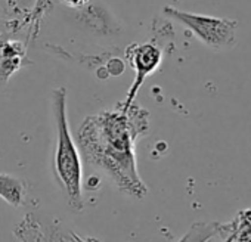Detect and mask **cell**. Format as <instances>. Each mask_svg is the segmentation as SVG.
I'll list each match as a JSON object with an SVG mask.
<instances>
[{
  "label": "cell",
  "instance_id": "7a4b0ae2",
  "mask_svg": "<svg viewBox=\"0 0 251 242\" xmlns=\"http://www.w3.org/2000/svg\"><path fill=\"white\" fill-rule=\"evenodd\" d=\"M50 108L55 121V145L52 151V173L74 211L84 207L83 158L71 135L67 114V89L56 87L50 95Z\"/></svg>",
  "mask_w": 251,
  "mask_h": 242
},
{
  "label": "cell",
  "instance_id": "3957f363",
  "mask_svg": "<svg viewBox=\"0 0 251 242\" xmlns=\"http://www.w3.org/2000/svg\"><path fill=\"white\" fill-rule=\"evenodd\" d=\"M164 15L179 21L191 33H194L201 43L211 49L229 48L236 42L238 23L235 20L192 14L172 6L164 8Z\"/></svg>",
  "mask_w": 251,
  "mask_h": 242
},
{
  "label": "cell",
  "instance_id": "277c9868",
  "mask_svg": "<svg viewBox=\"0 0 251 242\" xmlns=\"http://www.w3.org/2000/svg\"><path fill=\"white\" fill-rule=\"evenodd\" d=\"M163 49L155 42H145V43H133L126 49V58L130 67L135 71V81L130 84V89L126 96V100L120 105L127 109L135 102V97L139 93V89L145 83V80L158 70L163 62Z\"/></svg>",
  "mask_w": 251,
  "mask_h": 242
},
{
  "label": "cell",
  "instance_id": "5b68a950",
  "mask_svg": "<svg viewBox=\"0 0 251 242\" xmlns=\"http://www.w3.org/2000/svg\"><path fill=\"white\" fill-rule=\"evenodd\" d=\"M27 43L0 37V80L6 81L27 61Z\"/></svg>",
  "mask_w": 251,
  "mask_h": 242
},
{
  "label": "cell",
  "instance_id": "8992f818",
  "mask_svg": "<svg viewBox=\"0 0 251 242\" xmlns=\"http://www.w3.org/2000/svg\"><path fill=\"white\" fill-rule=\"evenodd\" d=\"M27 195V186L24 180L14 174L0 173V198H3L11 207L20 208Z\"/></svg>",
  "mask_w": 251,
  "mask_h": 242
},
{
  "label": "cell",
  "instance_id": "6da1fadb",
  "mask_svg": "<svg viewBox=\"0 0 251 242\" xmlns=\"http://www.w3.org/2000/svg\"><path fill=\"white\" fill-rule=\"evenodd\" d=\"M148 130V109L135 102L127 109L118 103L84 118L75 142L86 164L103 173L118 191L144 198L148 188L139 174L135 148Z\"/></svg>",
  "mask_w": 251,
  "mask_h": 242
},
{
  "label": "cell",
  "instance_id": "52a82bcc",
  "mask_svg": "<svg viewBox=\"0 0 251 242\" xmlns=\"http://www.w3.org/2000/svg\"><path fill=\"white\" fill-rule=\"evenodd\" d=\"M56 2L58 0H37L34 9L31 11L30 17L25 23L27 30H28V39H34L39 34V28H40L45 17L55 9Z\"/></svg>",
  "mask_w": 251,
  "mask_h": 242
},
{
  "label": "cell",
  "instance_id": "ba28073f",
  "mask_svg": "<svg viewBox=\"0 0 251 242\" xmlns=\"http://www.w3.org/2000/svg\"><path fill=\"white\" fill-rule=\"evenodd\" d=\"M5 2H6V6H8L9 12L14 17H21L23 18V23L25 25V23H27L31 11L36 6L37 0H5Z\"/></svg>",
  "mask_w": 251,
  "mask_h": 242
},
{
  "label": "cell",
  "instance_id": "9c48e42d",
  "mask_svg": "<svg viewBox=\"0 0 251 242\" xmlns=\"http://www.w3.org/2000/svg\"><path fill=\"white\" fill-rule=\"evenodd\" d=\"M64 3H67L68 6H74V8H77V6H83V5H86L87 3V0H62Z\"/></svg>",
  "mask_w": 251,
  "mask_h": 242
}]
</instances>
